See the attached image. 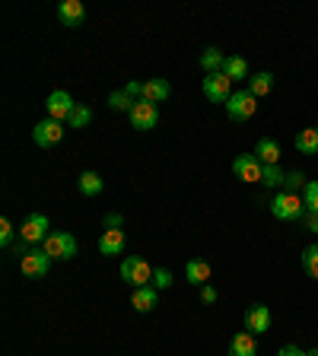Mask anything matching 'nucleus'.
Instances as JSON below:
<instances>
[{
    "instance_id": "obj_16",
    "label": "nucleus",
    "mask_w": 318,
    "mask_h": 356,
    "mask_svg": "<svg viewBox=\"0 0 318 356\" xmlns=\"http://www.w3.org/2000/svg\"><path fill=\"white\" fill-rule=\"evenodd\" d=\"M172 96V86H169V80H147L143 83V96H141V102H166V99Z\"/></svg>"
},
{
    "instance_id": "obj_6",
    "label": "nucleus",
    "mask_w": 318,
    "mask_h": 356,
    "mask_svg": "<svg viewBox=\"0 0 318 356\" xmlns=\"http://www.w3.org/2000/svg\"><path fill=\"white\" fill-rule=\"evenodd\" d=\"M48 232H51V222H48V216L45 213H29L26 220H22L19 226V238L29 245H38L48 238Z\"/></svg>"
},
{
    "instance_id": "obj_28",
    "label": "nucleus",
    "mask_w": 318,
    "mask_h": 356,
    "mask_svg": "<svg viewBox=\"0 0 318 356\" xmlns=\"http://www.w3.org/2000/svg\"><path fill=\"white\" fill-rule=\"evenodd\" d=\"M309 185V178H305V172H287V178H283V191H293V194H299L303 188Z\"/></svg>"
},
{
    "instance_id": "obj_24",
    "label": "nucleus",
    "mask_w": 318,
    "mask_h": 356,
    "mask_svg": "<svg viewBox=\"0 0 318 356\" xmlns=\"http://www.w3.org/2000/svg\"><path fill=\"white\" fill-rule=\"evenodd\" d=\"M223 64H226V54H223L220 48H207V51L200 54V67H204L207 74H220Z\"/></svg>"
},
{
    "instance_id": "obj_34",
    "label": "nucleus",
    "mask_w": 318,
    "mask_h": 356,
    "mask_svg": "<svg viewBox=\"0 0 318 356\" xmlns=\"http://www.w3.org/2000/svg\"><path fill=\"white\" fill-rule=\"evenodd\" d=\"M29 252H32V245H29V242H22V238L13 245V248H10V254H16V258H26Z\"/></svg>"
},
{
    "instance_id": "obj_14",
    "label": "nucleus",
    "mask_w": 318,
    "mask_h": 356,
    "mask_svg": "<svg viewBox=\"0 0 318 356\" xmlns=\"http://www.w3.org/2000/svg\"><path fill=\"white\" fill-rule=\"evenodd\" d=\"M125 245H127L125 229H105L102 236H99V254H105V258H115V254L125 252Z\"/></svg>"
},
{
    "instance_id": "obj_3",
    "label": "nucleus",
    "mask_w": 318,
    "mask_h": 356,
    "mask_svg": "<svg viewBox=\"0 0 318 356\" xmlns=\"http://www.w3.org/2000/svg\"><path fill=\"white\" fill-rule=\"evenodd\" d=\"M153 274H156V267H150L143 258H125L121 261V280L125 283H131L134 289L137 286H150L153 283Z\"/></svg>"
},
{
    "instance_id": "obj_9",
    "label": "nucleus",
    "mask_w": 318,
    "mask_h": 356,
    "mask_svg": "<svg viewBox=\"0 0 318 356\" xmlns=\"http://www.w3.org/2000/svg\"><path fill=\"white\" fill-rule=\"evenodd\" d=\"M271 325H274V315H271V309L267 305H248V312H245V331L255 334V337H261V334L271 331Z\"/></svg>"
},
{
    "instance_id": "obj_12",
    "label": "nucleus",
    "mask_w": 318,
    "mask_h": 356,
    "mask_svg": "<svg viewBox=\"0 0 318 356\" xmlns=\"http://www.w3.org/2000/svg\"><path fill=\"white\" fill-rule=\"evenodd\" d=\"M159 124V108L153 102H137L131 108V127L134 131H153Z\"/></svg>"
},
{
    "instance_id": "obj_33",
    "label": "nucleus",
    "mask_w": 318,
    "mask_h": 356,
    "mask_svg": "<svg viewBox=\"0 0 318 356\" xmlns=\"http://www.w3.org/2000/svg\"><path fill=\"white\" fill-rule=\"evenodd\" d=\"M125 92H127V96L134 99V102H141V96H143V83L131 80V83H127V86H125Z\"/></svg>"
},
{
    "instance_id": "obj_25",
    "label": "nucleus",
    "mask_w": 318,
    "mask_h": 356,
    "mask_svg": "<svg viewBox=\"0 0 318 356\" xmlns=\"http://www.w3.org/2000/svg\"><path fill=\"white\" fill-rule=\"evenodd\" d=\"M134 105H137V102H134V99L127 96L125 89H115V92L109 96V108H111V111H127V115H131Z\"/></svg>"
},
{
    "instance_id": "obj_23",
    "label": "nucleus",
    "mask_w": 318,
    "mask_h": 356,
    "mask_svg": "<svg viewBox=\"0 0 318 356\" xmlns=\"http://www.w3.org/2000/svg\"><path fill=\"white\" fill-rule=\"evenodd\" d=\"M77 188H80V194H86V197H96V194H102L105 181L99 172H83L80 181H77Z\"/></svg>"
},
{
    "instance_id": "obj_10",
    "label": "nucleus",
    "mask_w": 318,
    "mask_h": 356,
    "mask_svg": "<svg viewBox=\"0 0 318 356\" xmlns=\"http://www.w3.org/2000/svg\"><path fill=\"white\" fill-rule=\"evenodd\" d=\"M61 137H64V124L54 118H42L32 127V140H35L38 147H58Z\"/></svg>"
},
{
    "instance_id": "obj_13",
    "label": "nucleus",
    "mask_w": 318,
    "mask_h": 356,
    "mask_svg": "<svg viewBox=\"0 0 318 356\" xmlns=\"http://www.w3.org/2000/svg\"><path fill=\"white\" fill-rule=\"evenodd\" d=\"M58 19L70 29H80L83 19H86V7H83L80 0H61L58 3Z\"/></svg>"
},
{
    "instance_id": "obj_22",
    "label": "nucleus",
    "mask_w": 318,
    "mask_h": 356,
    "mask_svg": "<svg viewBox=\"0 0 318 356\" xmlns=\"http://www.w3.org/2000/svg\"><path fill=\"white\" fill-rule=\"evenodd\" d=\"M296 149L303 156H318V127H305L296 134Z\"/></svg>"
},
{
    "instance_id": "obj_31",
    "label": "nucleus",
    "mask_w": 318,
    "mask_h": 356,
    "mask_svg": "<svg viewBox=\"0 0 318 356\" xmlns=\"http://www.w3.org/2000/svg\"><path fill=\"white\" fill-rule=\"evenodd\" d=\"M0 245H3V248H13V222L7 220V216H3V220H0Z\"/></svg>"
},
{
    "instance_id": "obj_30",
    "label": "nucleus",
    "mask_w": 318,
    "mask_h": 356,
    "mask_svg": "<svg viewBox=\"0 0 318 356\" xmlns=\"http://www.w3.org/2000/svg\"><path fill=\"white\" fill-rule=\"evenodd\" d=\"M89 121H93V111H89L86 105H77V108H74V115L67 118V124H70V127H86Z\"/></svg>"
},
{
    "instance_id": "obj_27",
    "label": "nucleus",
    "mask_w": 318,
    "mask_h": 356,
    "mask_svg": "<svg viewBox=\"0 0 318 356\" xmlns=\"http://www.w3.org/2000/svg\"><path fill=\"white\" fill-rule=\"evenodd\" d=\"M283 178H287V172H283L280 165H264V178H261V185L264 188H283Z\"/></svg>"
},
{
    "instance_id": "obj_17",
    "label": "nucleus",
    "mask_w": 318,
    "mask_h": 356,
    "mask_svg": "<svg viewBox=\"0 0 318 356\" xmlns=\"http://www.w3.org/2000/svg\"><path fill=\"white\" fill-rule=\"evenodd\" d=\"M210 264L207 261H200V258H191L185 264V280L191 283V286H207V280H210Z\"/></svg>"
},
{
    "instance_id": "obj_19",
    "label": "nucleus",
    "mask_w": 318,
    "mask_h": 356,
    "mask_svg": "<svg viewBox=\"0 0 318 356\" xmlns=\"http://www.w3.org/2000/svg\"><path fill=\"white\" fill-rule=\"evenodd\" d=\"M230 356H258V341H255V334H248V331L236 334L230 341Z\"/></svg>"
},
{
    "instance_id": "obj_18",
    "label": "nucleus",
    "mask_w": 318,
    "mask_h": 356,
    "mask_svg": "<svg viewBox=\"0 0 318 356\" xmlns=\"http://www.w3.org/2000/svg\"><path fill=\"white\" fill-rule=\"evenodd\" d=\"M255 156H258L264 165H280V143L271 140V137H261L255 143Z\"/></svg>"
},
{
    "instance_id": "obj_29",
    "label": "nucleus",
    "mask_w": 318,
    "mask_h": 356,
    "mask_svg": "<svg viewBox=\"0 0 318 356\" xmlns=\"http://www.w3.org/2000/svg\"><path fill=\"white\" fill-rule=\"evenodd\" d=\"M303 200H305V213L318 216V181H309V185L303 188Z\"/></svg>"
},
{
    "instance_id": "obj_36",
    "label": "nucleus",
    "mask_w": 318,
    "mask_h": 356,
    "mask_svg": "<svg viewBox=\"0 0 318 356\" xmlns=\"http://www.w3.org/2000/svg\"><path fill=\"white\" fill-rule=\"evenodd\" d=\"M303 226L312 232V236H318V216H315V213H305V216H303Z\"/></svg>"
},
{
    "instance_id": "obj_8",
    "label": "nucleus",
    "mask_w": 318,
    "mask_h": 356,
    "mask_svg": "<svg viewBox=\"0 0 318 356\" xmlns=\"http://www.w3.org/2000/svg\"><path fill=\"white\" fill-rule=\"evenodd\" d=\"M74 108H77L74 96L64 92V89H54L51 96L45 99V111H48V118H54V121H67L74 115Z\"/></svg>"
},
{
    "instance_id": "obj_1",
    "label": "nucleus",
    "mask_w": 318,
    "mask_h": 356,
    "mask_svg": "<svg viewBox=\"0 0 318 356\" xmlns=\"http://www.w3.org/2000/svg\"><path fill=\"white\" fill-rule=\"evenodd\" d=\"M271 213L283 222H296L305 216V200L303 194H293V191H277L274 200H271Z\"/></svg>"
},
{
    "instance_id": "obj_38",
    "label": "nucleus",
    "mask_w": 318,
    "mask_h": 356,
    "mask_svg": "<svg viewBox=\"0 0 318 356\" xmlns=\"http://www.w3.org/2000/svg\"><path fill=\"white\" fill-rule=\"evenodd\" d=\"M200 299H204V302H216V289L210 286V283L207 286H200Z\"/></svg>"
},
{
    "instance_id": "obj_2",
    "label": "nucleus",
    "mask_w": 318,
    "mask_h": 356,
    "mask_svg": "<svg viewBox=\"0 0 318 356\" xmlns=\"http://www.w3.org/2000/svg\"><path fill=\"white\" fill-rule=\"evenodd\" d=\"M42 248L51 254V261H70V258H77V252H80V245H77V238L70 236V232H48Z\"/></svg>"
},
{
    "instance_id": "obj_20",
    "label": "nucleus",
    "mask_w": 318,
    "mask_h": 356,
    "mask_svg": "<svg viewBox=\"0 0 318 356\" xmlns=\"http://www.w3.org/2000/svg\"><path fill=\"white\" fill-rule=\"evenodd\" d=\"M223 74L230 76L232 83L239 80H252V74H248V60L239 58V54H226V64H223Z\"/></svg>"
},
{
    "instance_id": "obj_11",
    "label": "nucleus",
    "mask_w": 318,
    "mask_h": 356,
    "mask_svg": "<svg viewBox=\"0 0 318 356\" xmlns=\"http://www.w3.org/2000/svg\"><path fill=\"white\" fill-rule=\"evenodd\" d=\"M19 270L26 277H45L51 270V254L45 252V248H32L26 258H19Z\"/></svg>"
},
{
    "instance_id": "obj_5",
    "label": "nucleus",
    "mask_w": 318,
    "mask_h": 356,
    "mask_svg": "<svg viewBox=\"0 0 318 356\" xmlns=\"http://www.w3.org/2000/svg\"><path fill=\"white\" fill-rule=\"evenodd\" d=\"M232 172H236L239 181H248V185H255V181H261L264 178V163H261L255 153H242L232 159Z\"/></svg>"
},
{
    "instance_id": "obj_32",
    "label": "nucleus",
    "mask_w": 318,
    "mask_h": 356,
    "mask_svg": "<svg viewBox=\"0 0 318 356\" xmlns=\"http://www.w3.org/2000/svg\"><path fill=\"white\" fill-rule=\"evenodd\" d=\"M153 286H156V289H169V286H172V274L166 270V267H156V274H153Z\"/></svg>"
},
{
    "instance_id": "obj_26",
    "label": "nucleus",
    "mask_w": 318,
    "mask_h": 356,
    "mask_svg": "<svg viewBox=\"0 0 318 356\" xmlns=\"http://www.w3.org/2000/svg\"><path fill=\"white\" fill-rule=\"evenodd\" d=\"M303 270L318 280V245H305L303 248Z\"/></svg>"
},
{
    "instance_id": "obj_39",
    "label": "nucleus",
    "mask_w": 318,
    "mask_h": 356,
    "mask_svg": "<svg viewBox=\"0 0 318 356\" xmlns=\"http://www.w3.org/2000/svg\"><path fill=\"white\" fill-rule=\"evenodd\" d=\"M309 356H318V350H309Z\"/></svg>"
},
{
    "instance_id": "obj_35",
    "label": "nucleus",
    "mask_w": 318,
    "mask_h": 356,
    "mask_svg": "<svg viewBox=\"0 0 318 356\" xmlns=\"http://www.w3.org/2000/svg\"><path fill=\"white\" fill-rule=\"evenodd\" d=\"M121 226H125L121 213H109V216H105V229H121Z\"/></svg>"
},
{
    "instance_id": "obj_21",
    "label": "nucleus",
    "mask_w": 318,
    "mask_h": 356,
    "mask_svg": "<svg viewBox=\"0 0 318 356\" xmlns=\"http://www.w3.org/2000/svg\"><path fill=\"white\" fill-rule=\"evenodd\" d=\"M274 89V74H267V70H258V74H252V80H248V92H252L255 99L267 96Z\"/></svg>"
},
{
    "instance_id": "obj_7",
    "label": "nucleus",
    "mask_w": 318,
    "mask_h": 356,
    "mask_svg": "<svg viewBox=\"0 0 318 356\" xmlns=\"http://www.w3.org/2000/svg\"><path fill=\"white\" fill-rule=\"evenodd\" d=\"M204 96L210 99V102H216V105H226L230 102V96H232V80L226 74H207L204 76Z\"/></svg>"
},
{
    "instance_id": "obj_37",
    "label": "nucleus",
    "mask_w": 318,
    "mask_h": 356,
    "mask_svg": "<svg viewBox=\"0 0 318 356\" xmlns=\"http://www.w3.org/2000/svg\"><path fill=\"white\" fill-rule=\"evenodd\" d=\"M277 356H309L305 350H299V347H293V343H287V347H280V353Z\"/></svg>"
},
{
    "instance_id": "obj_15",
    "label": "nucleus",
    "mask_w": 318,
    "mask_h": 356,
    "mask_svg": "<svg viewBox=\"0 0 318 356\" xmlns=\"http://www.w3.org/2000/svg\"><path fill=\"white\" fill-rule=\"evenodd\" d=\"M131 305L137 312H153L156 305H159V289H156L153 283H150V286H137L131 296Z\"/></svg>"
},
{
    "instance_id": "obj_4",
    "label": "nucleus",
    "mask_w": 318,
    "mask_h": 356,
    "mask_svg": "<svg viewBox=\"0 0 318 356\" xmlns=\"http://www.w3.org/2000/svg\"><path fill=\"white\" fill-rule=\"evenodd\" d=\"M255 111H258V99H255L248 89L232 92L230 102H226V115H230L232 121H248V118H255Z\"/></svg>"
}]
</instances>
